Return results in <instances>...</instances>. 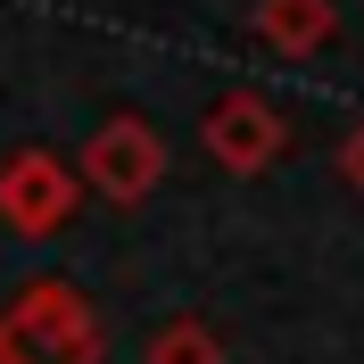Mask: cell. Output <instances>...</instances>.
<instances>
[{"label": "cell", "instance_id": "obj_1", "mask_svg": "<svg viewBox=\"0 0 364 364\" xmlns=\"http://www.w3.org/2000/svg\"><path fill=\"white\" fill-rule=\"evenodd\" d=\"M100 356H108V323L67 273H42L0 306V364H100Z\"/></svg>", "mask_w": 364, "mask_h": 364}, {"label": "cell", "instance_id": "obj_2", "mask_svg": "<svg viewBox=\"0 0 364 364\" xmlns=\"http://www.w3.org/2000/svg\"><path fill=\"white\" fill-rule=\"evenodd\" d=\"M75 199H83V174H75L58 149H17V158H0V224L17 232V240L67 232Z\"/></svg>", "mask_w": 364, "mask_h": 364}, {"label": "cell", "instance_id": "obj_3", "mask_svg": "<svg viewBox=\"0 0 364 364\" xmlns=\"http://www.w3.org/2000/svg\"><path fill=\"white\" fill-rule=\"evenodd\" d=\"M83 182L100 191V199H116V207H141L166 182V133L149 124V116H133V108L108 116V124L83 141Z\"/></svg>", "mask_w": 364, "mask_h": 364}, {"label": "cell", "instance_id": "obj_4", "mask_svg": "<svg viewBox=\"0 0 364 364\" xmlns=\"http://www.w3.org/2000/svg\"><path fill=\"white\" fill-rule=\"evenodd\" d=\"M199 141H207V158L224 166V174H265V166H282V149H290V124H282V108L257 100V91H224V100L199 116Z\"/></svg>", "mask_w": 364, "mask_h": 364}, {"label": "cell", "instance_id": "obj_5", "mask_svg": "<svg viewBox=\"0 0 364 364\" xmlns=\"http://www.w3.org/2000/svg\"><path fill=\"white\" fill-rule=\"evenodd\" d=\"M249 25H257V42H265L273 58H315V50L340 33V9H331V0H257Z\"/></svg>", "mask_w": 364, "mask_h": 364}, {"label": "cell", "instance_id": "obj_6", "mask_svg": "<svg viewBox=\"0 0 364 364\" xmlns=\"http://www.w3.org/2000/svg\"><path fill=\"white\" fill-rule=\"evenodd\" d=\"M149 364H232V356H224V331L207 315H174L158 340H149Z\"/></svg>", "mask_w": 364, "mask_h": 364}, {"label": "cell", "instance_id": "obj_7", "mask_svg": "<svg viewBox=\"0 0 364 364\" xmlns=\"http://www.w3.org/2000/svg\"><path fill=\"white\" fill-rule=\"evenodd\" d=\"M340 174H348V182H356V191H364V124H356V133L340 141Z\"/></svg>", "mask_w": 364, "mask_h": 364}]
</instances>
